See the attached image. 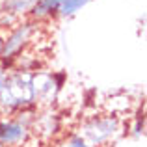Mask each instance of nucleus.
I'll use <instances>...</instances> for the list:
<instances>
[{"instance_id": "f257e3e1", "label": "nucleus", "mask_w": 147, "mask_h": 147, "mask_svg": "<svg viewBox=\"0 0 147 147\" xmlns=\"http://www.w3.org/2000/svg\"><path fill=\"white\" fill-rule=\"evenodd\" d=\"M37 102L36 73L19 71L7 73L6 84L0 93V112L2 114H19L22 110L34 108Z\"/></svg>"}, {"instance_id": "f03ea898", "label": "nucleus", "mask_w": 147, "mask_h": 147, "mask_svg": "<svg viewBox=\"0 0 147 147\" xmlns=\"http://www.w3.org/2000/svg\"><path fill=\"white\" fill-rule=\"evenodd\" d=\"M123 132V123L117 115L112 114H95L82 121L78 136H82L88 144L97 147H108L114 144Z\"/></svg>"}, {"instance_id": "7ed1b4c3", "label": "nucleus", "mask_w": 147, "mask_h": 147, "mask_svg": "<svg viewBox=\"0 0 147 147\" xmlns=\"http://www.w3.org/2000/svg\"><path fill=\"white\" fill-rule=\"evenodd\" d=\"M36 32H37V22L30 21V19L15 24L9 30V34L0 43V65L4 69H9L24 54V50L34 41Z\"/></svg>"}, {"instance_id": "20e7f679", "label": "nucleus", "mask_w": 147, "mask_h": 147, "mask_svg": "<svg viewBox=\"0 0 147 147\" xmlns=\"http://www.w3.org/2000/svg\"><path fill=\"white\" fill-rule=\"evenodd\" d=\"M32 136V129L17 115H0V147H24Z\"/></svg>"}, {"instance_id": "39448f33", "label": "nucleus", "mask_w": 147, "mask_h": 147, "mask_svg": "<svg viewBox=\"0 0 147 147\" xmlns=\"http://www.w3.org/2000/svg\"><path fill=\"white\" fill-rule=\"evenodd\" d=\"M67 2V0H36L34 6L28 11V19L34 22L39 21H49L52 17H58L61 6Z\"/></svg>"}, {"instance_id": "423d86ee", "label": "nucleus", "mask_w": 147, "mask_h": 147, "mask_svg": "<svg viewBox=\"0 0 147 147\" xmlns=\"http://www.w3.org/2000/svg\"><path fill=\"white\" fill-rule=\"evenodd\" d=\"M34 2L36 0H4L0 9L9 17H22V15H28Z\"/></svg>"}, {"instance_id": "0eeeda50", "label": "nucleus", "mask_w": 147, "mask_h": 147, "mask_svg": "<svg viewBox=\"0 0 147 147\" xmlns=\"http://www.w3.org/2000/svg\"><path fill=\"white\" fill-rule=\"evenodd\" d=\"M90 2V0H67V2L61 6L60 13H58V17H71V15H75L76 11L80 9V7H84L86 4Z\"/></svg>"}, {"instance_id": "6e6552de", "label": "nucleus", "mask_w": 147, "mask_h": 147, "mask_svg": "<svg viewBox=\"0 0 147 147\" xmlns=\"http://www.w3.org/2000/svg\"><path fill=\"white\" fill-rule=\"evenodd\" d=\"M129 134L132 138H144V134H145V117L144 115H136L134 117V123L129 127Z\"/></svg>"}, {"instance_id": "1a4fd4ad", "label": "nucleus", "mask_w": 147, "mask_h": 147, "mask_svg": "<svg viewBox=\"0 0 147 147\" xmlns=\"http://www.w3.org/2000/svg\"><path fill=\"white\" fill-rule=\"evenodd\" d=\"M63 147H97V145H91L88 144L86 140H84L82 136H78V134H71V136L65 140Z\"/></svg>"}, {"instance_id": "9d476101", "label": "nucleus", "mask_w": 147, "mask_h": 147, "mask_svg": "<svg viewBox=\"0 0 147 147\" xmlns=\"http://www.w3.org/2000/svg\"><path fill=\"white\" fill-rule=\"evenodd\" d=\"M6 78H7V69H4L2 65H0V93H2V88H4V84H6Z\"/></svg>"}]
</instances>
